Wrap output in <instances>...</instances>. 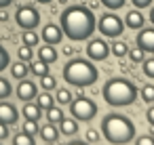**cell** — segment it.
<instances>
[{
    "instance_id": "cell-1",
    "label": "cell",
    "mask_w": 154,
    "mask_h": 145,
    "mask_svg": "<svg viewBox=\"0 0 154 145\" xmlns=\"http://www.w3.org/2000/svg\"><path fill=\"white\" fill-rule=\"evenodd\" d=\"M61 32L63 36H68L72 42H82V40H89L95 30H97V19L93 15V11L89 7H82V4H74V7H68L61 17Z\"/></svg>"
},
{
    "instance_id": "cell-2",
    "label": "cell",
    "mask_w": 154,
    "mask_h": 145,
    "mask_svg": "<svg viewBox=\"0 0 154 145\" xmlns=\"http://www.w3.org/2000/svg\"><path fill=\"white\" fill-rule=\"evenodd\" d=\"M101 135L112 145H127L137 137L135 124L122 114H108L101 120Z\"/></svg>"
},
{
    "instance_id": "cell-3",
    "label": "cell",
    "mask_w": 154,
    "mask_h": 145,
    "mask_svg": "<svg viewBox=\"0 0 154 145\" xmlns=\"http://www.w3.org/2000/svg\"><path fill=\"white\" fill-rule=\"evenodd\" d=\"M103 101L112 107H127L133 105L139 97V88L127 78H110L103 84Z\"/></svg>"
},
{
    "instance_id": "cell-4",
    "label": "cell",
    "mask_w": 154,
    "mask_h": 145,
    "mask_svg": "<svg viewBox=\"0 0 154 145\" xmlns=\"http://www.w3.org/2000/svg\"><path fill=\"white\" fill-rule=\"evenodd\" d=\"M99 78V70L89 59H70L63 67V80L72 86H91Z\"/></svg>"
},
{
    "instance_id": "cell-5",
    "label": "cell",
    "mask_w": 154,
    "mask_h": 145,
    "mask_svg": "<svg viewBox=\"0 0 154 145\" xmlns=\"http://www.w3.org/2000/svg\"><path fill=\"white\" fill-rule=\"evenodd\" d=\"M70 114L74 120L78 122H91L95 116H97V103L89 97H76L70 101Z\"/></svg>"
},
{
    "instance_id": "cell-6",
    "label": "cell",
    "mask_w": 154,
    "mask_h": 145,
    "mask_svg": "<svg viewBox=\"0 0 154 145\" xmlns=\"http://www.w3.org/2000/svg\"><path fill=\"white\" fill-rule=\"evenodd\" d=\"M97 30H99L101 36L118 38V36H122V32H125V21H122L116 13H103V15L97 19Z\"/></svg>"
},
{
    "instance_id": "cell-7",
    "label": "cell",
    "mask_w": 154,
    "mask_h": 145,
    "mask_svg": "<svg viewBox=\"0 0 154 145\" xmlns=\"http://www.w3.org/2000/svg\"><path fill=\"white\" fill-rule=\"evenodd\" d=\"M15 21L21 30H34L40 23V15L34 7H19L15 13Z\"/></svg>"
},
{
    "instance_id": "cell-8",
    "label": "cell",
    "mask_w": 154,
    "mask_h": 145,
    "mask_svg": "<svg viewBox=\"0 0 154 145\" xmlns=\"http://www.w3.org/2000/svg\"><path fill=\"white\" fill-rule=\"evenodd\" d=\"M85 53H87V57H89L91 61H103V59H108V55H110V44H108L103 38H91V40L87 42Z\"/></svg>"
},
{
    "instance_id": "cell-9",
    "label": "cell",
    "mask_w": 154,
    "mask_h": 145,
    "mask_svg": "<svg viewBox=\"0 0 154 145\" xmlns=\"http://www.w3.org/2000/svg\"><path fill=\"white\" fill-rule=\"evenodd\" d=\"M135 42H137V46L143 53H154V28H141V30H137Z\"/></svg>"
},
{
    "instance_id": "cell-10",
    "label": "cell",
    "mask_w": 154,
    "mask_h": 145,
    "mask_svg": "<svg viewBox=\"0 0 154 145\" xmlns=\"http://www.w3.org/2000/svg\"><path fill=\"white\" fill-rule=\"evenodd\" d=\"M40 38L45 40V44H59L61 42V38H63V32H61V28L59 25H55V23H47L45 28H42V32H40Z\"/></svg>"
},
{
    "instance_id": "cell-11",
    "label": "cell",
    "mask_w": 154,
    "mask_h": 145,
    "mask_svg": "<svg viewBox=\"0 0 154 145\" xmlns=\"http://www.w3.org/2000/svg\"><path fill=\"white\" fill-rule=\"evenodd\" d=\"M36 95H38V86L34 82H30V80L23 78L19 82V86H17V97L21 101H32V99H36Z\"/></svg>"
},
{
    "instance_id": "cell-12",
    "label": "cell",
    "mask_w": 154,
    "mask_h": 145,
    "mask_svg": "<svg viewBox=\"0 0 154 145\" xmlns=\"http://www.w3.org/2000/svg\"><path fill=\"white\" fill-rule=\"evenodd\" d=\"M143 23H146V17H143V13H141L139 9H131V11L125 15V25H127L129 30H141Z\"/></svg>"
},
{
    "instance_id": "cell-13",
    "label": "cell",
    "mask_w": 154,
    "mask_h": 145,
    "mask_svg": "<svg viewBox=\"0 0 154 145\" xmlns=\"http://www.w3.org/2000/svg\"><path fill=\"white\" fill-rule=\"evenodd\" d=\"M0 122L7 124V126L17 122V109L11 103H0Z\"/></svg>"
},
{
    "instance_id": "cell-14",
    "label": "cell",
    "mask_w": 154,
    "mask_h": 145,
    "mask_svg": "<svg viewBox=\"0 0 154 145\" xmlns=\"http://www.w3.org/2000/svg\"><path fill=\"white\" fill-rule=\"evenodd\" d=\"M38 59L40 61H45V63H55L57 61V51H55V46L53 44H42L40 49H38Z\"/></svg>"
},
{
    "instance_id": "cell-15",
    "label": "cell",
    "mask_w": 154,
    "mask_h": 145,
    "mask_svg": "<svg viewBox=\"0 0 154 145\" xmlns=\"http://www.w3.org/2000/svg\"><path fill=\"white\" fill-rule=\"evenodd\" d=\"M59 132L66 135V137L76 135V132H78V120H74V118H66V116H63V120L59 122Z\"/></svg>"
},
{
    "instance_id": "cell-16",
    "label": "cell",
    "mask_w": 154,
    "mask_h": 145,
    "mask_svg": "<svg viewBox=\"0 0 154 145\" xmlns=\"http://www.w3.org/2000/svg\"><path fill=\"white\" fill-rule=\"evenodd\" d=\"M38 132H40V137H42L47 143H55V141H57V137H59L57 126H55V124H51V122H49V124H45Z\"/></svg>"
},
{
    "instance_id": "cell-17",
    "label": "cell",
    "mask_w": 154,
    "mask_h": 145,
    "mask_svg": "<svg viewBox=\"0 0 154 145\" xmlns=\"http://www.w3.org/2000/svg\"><path fill=\"white\" fill-rule=\"evenodd\" d=\"M40 114H42V109H40V105L38 103H26L23 105V116H26V120H40Z\"/></svg>"
},
{
    "instance_id": "cell-18",
    "label": "cell",
    "mask_w": 154,
    "mask_h": 145,
    "mask_svg": "<svg viewBox=\"0 0 154 145\" xmlns=\"http://www.w3.org/2000/svg\"><path fill=\"white\" fill-rule=\"evenodd\" d=\"M129 51H131V49H129V44H127V42H122V40H116V42L110 46V53H112L114 57H118V59L127 57V55H129Z\"/></svg>"
},
{
    "instance_id": "cell-19",
    "label": "cell",
    "mask_w": 154,
    "mask_h": 145,
    "mask_svg": "<svg viewBox=\"0 0 154 145\" xmlns=\"http://www.w3.org/2000/svg\"><path fill=\"white\" fill-rule=\"evenodd\" d=\"M28 72H30V67H28L23 61H17V63L11 65V76H13L15 80H23V78L28 76Z\"/></svg>"
},
{
    "instance_id": "cell-20",
    "label": "cell",
    "mask_w": 154,
    "mask_h": 145,
    "mask_svg": "<svg viewBox=\"0 0 154 145\" xmlns=\"http://www.w3.org/2000/svg\"><path fill=\"white\" fill-rule=\"evenodd\" d=\"M30 72L40 78V76L49 74V63H45V61H40V59H38V61H32V63H30Z\"/></svg>"
},
{
    "instance_id": "cell-21",
    "label": "cell",
    "mask_w": 154,
    "mask_h": 145,
    "mask_svg": "<svg viewBox=\"0 0 154 145\" xmlns=\"http://www.w3.org/2000/svg\"><path fill=\"white\" fill-rule=\"evenodd\" d=\"M36 103L40 105V109H49V107H53V105H55V99L49 95V90H45V93L36 95Z\"/></svg>"
},
{
    "instance_id": "cell-22",
    "label": "cell",
    "mask_w": 154,
    "mask_h": 145,
    "mask_svg": "<svg viewBox=\"0 0 154 145\" xmlns=\"http://www.w3.org/2000/svg\"><path fill=\"white\" fill-rule=\"evenodd\" d=\"M47 120H49L51 124H59V122L63 120V111H61V107H57V105L49 107V109H47Z\"/></svg>"
},
{
    "instance_id": "cell-23",
    "label": "cell",
    "mask_w": 154,
    "mask_h": 145,
    "mask_svg": "<svg viewBox=\"0 0 154 145\" xmlns=\"http://www.w3.org/2000/svg\"><path fill=\"white\" fill-rule=\"evenodd\" d=\"M139 97L143 103H154V84H143L139 88Z\"/></svg>"
},
{
    "instance_id": "cell-24",
    "label": "cell",
    "mask_w": 154,
    "mask_h": 145,
    "mask_svg": "<svg viewBox=\"0 0 154 145\" xmlns=\"http://www.w3.org/2000/svg\"><path fill=\"white\" fill-rule=\"evenodd\" d=\"M21 38H23V44H26V46H32V49H34V46L38 44V40H40V36L34 34V30H26Z\"/></svg>"
},
{
    "instance_id": "cell-25",
    "label": "cell",
    "mask_w": 154,
    "mask_h": 145,
    "mask_svg": "<svg viewBox=\"0 0 154 145\" xmlns=\"http://www.w3.org/2000/svg\"><path fill=\"white\" fill-rule=\"evenodd\" d=\"M70 101H72V93H70L68 88H57L55 103H59V105H70Z\"/></svg>"
},
{
    "instance_id": "cell-26",
    "label": "cell",
    "mask_w": 154,
    "mask_h": 145,
    "mask_svg": "<svg viewBox=\"0 0 154 145\" xmlns=\"http://www.w3.org/2000/svg\"><path fill=\"white\" fill-rule=\"evenodd\" d=\"M40 86L45 90H53V88H57V80L51 74H45V76H40Z\"/></svg>"
},
{
    "instance_id": "cell-27",
    "label": "cell",
    "mask_w": 154,
    "mask_h": 145,
    "mask_svg": "<svg viewBox=\"0 0 154 145\" xmlns=\"http://www.w3.org/2000/svg\"><path fill=\"white\" fill-rule=\"evenodd\" d=\"M13 145H34V137L28 132H19V135H15Z\"/></svg>"
},
{
    "instance_id": "cell-28",
    "label": "cell",
    "mask_w": 154,
    "mask_h": 145,
    "mask_svg": "<svg viewBox=\"0 0 154 145\" xmlns=\"http://www.w3.org/2000/svg\"><path fill=\"white\" fill-rule=\"evenodd\" d=\"M99 4H103L108 11H118L127 4V0H99Z\"/></svg>"
},
{
    "instance_id": "cell-29",
    "label": "cell",
    "mask_w": 154,
    "mask_h": 145,
    "mask_svg": "<svg viewBox=\"0 0 154 145\" xmlns=\"http://www.w3.org/2000/svg\"><path fill=\"white\" fill-rule=\"evenodd\" d=\"M17 55H19V59L23 61V63H32V46H26V44H21L19 46V51H17Z\"/></svg>"
},
{
    "instance_id": "cell-30",
    "label": "cell",
    "mask_w": 154,
    "mask_h": 145,
    "mask_svg": "<svg viewBox=\"0 0 154 145\" xmlns=\"http://www.w3.org/2000/svg\"><path fill=\"white\" fill-rule=\"evenodd\" d=\"M141 70H143V74H146L148 78H152V80H154V57L143 59V61H141Z\"/></svg>"
},
{
    "instance_id": "cell-31",
    "label": "cell",
    "mask_w": 154,
    "mask_h": 145,
    "mask_svg": "<svg viewBox=\"0 0 154 145\" xmlns=\"http://www.w3.org/2000/svg\"><path fill=\"white\" fill-rule=\"evenodd\" d=\"M129 59L133 61V63H141L143 59H146V53L137 46V49H133V51H129Z\"/></svg>"
},
{
    "instance_id": "cell-32",
    "label": "cell",
    "mask_w": 154,
    "mask_h": 145,
    "mask_svg": "<svg viewBox=\"0 0 154 145\" xmlns=\"http://www.w3.org/2000/svg\"><path fill=\"white\" fill-rule=\"evenodd\" d=\"M38 130H40V128H38V122H36V120H26V122H23V132H28V135L34 137Z\"/></svg>"
},
{
    "instance_id": "cell-33",
    "label": "cell",
    "mask_w": 154,
    "mask_h": 145,
    "mask_svg": "<svg viewBox=\"0 0 154 145\" xmlns=\"http://www.w3.org/2000/svg\"><path fill=\"white\" fill-rule=\"evenodd\" d=\"M11 90H13L11 84H9L5 78H0V99H7V97L11 95Z\"/></svg>"
},
{
    "instance_id": "cell-34",
    "label": "cell",
    "mask_w": 154,
    "mask_h": 145,
    "mask_svg": "<svg viewBox=\"0 0 154 145\" xmlns=\"http://www.w3.org/2000/svg\"><path fill=\"white\" fill-rule=\"evenodd\" d=\"M133 141L135 145H154V135H141V137H135Z\"/></svg>"
},
{
    "instance_id": "cell-35",
    "label": "cell",
    "mask_w": 154,
    "mask_h": 145,
    "mask_svg": "<svg viewBox=\"0 0 154 145\" xmlns=\"http://www.w3.org/2000/svg\"><path fill=\"white\" fill-rule=\"evenodd\" d=\"M85 139H87V143H97L101 137H99V130H95V128H89V130L85 132Z\"/></svg>"
},
{
    "instance_id": "cell-36",
    "label": "cell",
    "mask_w": 154,
    "mask_h": 145,
    "mask_svg": "<svg viewBox=\"0 0 154 145\" xmlns=\"http://www.w3.org/2000/svg\"><path fill=\"white\" fill-rule=\"evenodd\" d=\"M9 65V53L5 51V46H0V72Z\"/></svg>"
},
{
    "instance_id": "cell-37",
    "label": "cell",
    "mask_w": 154,
    "mask_h": 145,
    "mask_svg": "<svg viewBox=\"0 0 154 145\" xmlns=\"http://www.w3.org/2000/svg\"><path fill=\"white\" fill-rule=\"evenodd\" d=\"M152 2H154V0H131V4H133L135 9H139V11H141V9H148Z\"/></svg>"
},
{
    "instance_id": "cell-38",
    "label": "cell",
    "mask_w": 154,
    "mask_h": 145,
    "mask_svg": "<svg viewBox=\"0 0 154 145\" xmlns=\"http://www.w3.org/2000/svg\"><path fill=\"white\" fill-rule=\"evenodd\" d=\"M146 118H148V122L154 126V105H150V107H148V111H146Z\"/></svg>"
},
{
    "instance_id": "cell-39",
    "label": "cell",
    "mask_w": 154,
    "mask_h": 145,
    "mask_svg": "<svg viewBox=\"0 0 154 145\" xmlns=\"http://www.w3.org/2000/svg\"><path fill=\"white\" fill-rule=\"evenodd\" d=\"M7 137H9V128H7V124L0 122V139H7Z\"/></svg>"
},
{
    "instance_id": "cell-40",
    "label": "cell",
    "mask_w": 154,
    "mask_h": 145,
    "mask_svg": "<svg viewBox=\"0 0 154 145\" xmlns=\"http://www.w3.org/2000/svg\"><path fill=\"white\" fill-rule=\"evenodd\" d=\"M63 55H68V57H72V55H74V51H72V46H66V49H63Z\"/></svg>"
},
{
    "instance_id": "cell-41",
    "label": "cell",
    "mask_w": 154,
    "mask_h": 145,
    "mask_svg": "<svg viewBox=\"0 0 154 145\" xmlns=\"http://www.w3.org/2000/svg\"><path fill=\"white\" fill-rule=\"evenodd\" d=\"M11 4V0H0V9H7Z\"/></svg>"
},
{
    "instance_id": "cell-42",
    "label": "cell",
    "mask_w": 154,
    "mask_h": 145,
    "mask_svg": "<svg viewBox=\"0 0 154 145\" xmlns=\"http://www.w3.org/2000/svg\"><path fill=\"white\" fill-rule=\"evenodd\" d=\"M68 145H89V143L87 141H70Z\"/></svg>"
},
{
    "instance_id": "cell-43",
    "label": "cell",
    "mask_w": 154,
    "mask_h": 145,
    "mask_svg": "<svg viewBox=\"0 0 154 145\" xmlns=\"http://www.w3.org/2000/svg\"><path fill=\"white\" fill-rule=\"evenodd\" d=\"M7 19H9V15L5 11H0V21H7Z\"/></svg>"
},
{
    "instance_id": "cell-44",
    "label": "cell",
    "mask_w": 154,
    "mask_h": 145,
    "mask_svg": "<svg viewBox=\"0 0 154 145\" xmlns=\"http://www.w3.org/2000/svg\"><path fill=\"white\" fill-rule=\"evenodd\" d=\"M150 21H152V25H154V7H152V11H150V17H148Z\"/></svg>"
},
{
    "instance_id": "cell-45",
    "label": "cell",
    "mask_w": 154,
    "mask_h": 145,
    "mask_svg": "<svg viewBox=\"0 0 154 145\" xmlns=\"http://www.w3.org/2000/svg\"><path fill=\"white\" fill-rule=\"evenodd\" d=\"M36 2H40V4H49V2H53V0H36Z\"/></svg>"
},
{
    "instance_id": "cell-46",
    "label": "cell",
    "mask_w": 154,
    "mask_h": 145,
    "mask_svg": "<svg viewBox=\"0 0 154 145\" xmlns=\"http://www.w3.org/2000/svg\"><path fill=\"white\" fill-rule=\"evenodd\" d=\"M47 145H53V143H47Z\"/></svg>"
}]
</instances>
